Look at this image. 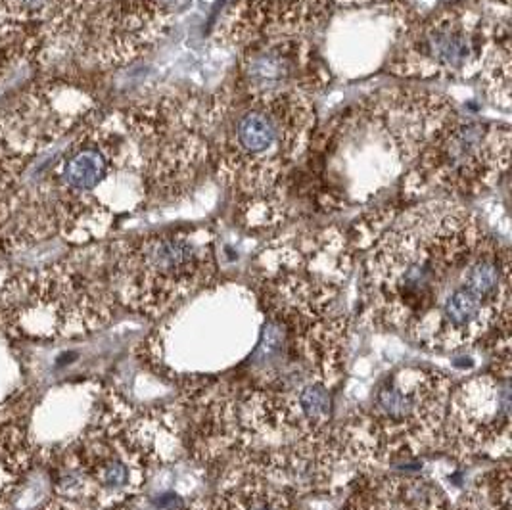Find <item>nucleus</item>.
<instances>
[{"label": "nucleus", "instance_id": "nucleus-1", "mask_svg": "<svg viewBox=\"0 0 512 510\" xmlns=\"http://www.w3.org/2000/svg\"><path fill=\"white\" fill-rule=\"evenodd\" d=\"M265 323L252 357L206 409L217 438L250 453L257 476L313 480L338 459L334 392L348 321L325 280L280 275L261 290Z\"/></svg>", "mask_w": 512, "mask_h": 510}, {"label": "nucleus", "instance_id": "nucleus-2", "mask_svg": "<svg viewBox=\"0 0 512 510\" xmlns=\"http://www.w3.org/2000/svg\"><path fill=\"white\" fill-rule=\"evenodd\" d=\"M369 311L424 349L509 342L511 250L451 200L401 213L365 259Z\"/></svg>", "mask_w": 512, "mask_h": 510}, {"label": "nucleus", "instance_id": "nucleus-3", "mask_svg": "<svg viewBox=\"0 0 512 510\" xmlns=\"http://www.w3.org/2000/svg\"><path fill=\"white\" fill-rule=\"evenodd\" d=\"M208 104L211 169L234 196L265 200L311 142L313 94L244 96L225 89L208 96Z\"/></svg>", "mask_w": 512, "mask_h": 510}, {"label": "nucleus", "instance_id": "nucleus-4", "mask_svg": "<svg viewBox=\"0 0 512 510\" xmlns=\"http://www.w3.org/2000/svg\"><path fill=\"white\" fill-rule=\"evenodd\" d=\"M451 392L453 380L428 365L388 372L338 430L340 449L365 470L440 449Z\"/></svg>", "mask_w": 512, "mask_h": 510}, {"label": "nucleus", "instance_id": "nucleus-5", "mask_svg": "<svg viewBox=\"0 0 512 510\" xmlns=\"http://www.w3.org/2000/svg\"><path fill=\"white\" fill-rule=\"evenodd\" d=\"M160 426L158 418H129L125 403L110 397L91 426L50 459L54 495L91 509H116L144 486L148 466L158 459Z\"/></svg>", "mask_w": 512, "mask_h": 510}, {"label": "nucleus", "instance_id": "nucleus-6", "mask_svg": "<svg viewBox=\"0 0 512 510\" xmlns=\"http://www.w3.org/2000/svg\"><path fill=\"white\" fill-rule=\"evenodd\" d=\"M116 305L106 252L96 265L71 257L0 282V326L31 340L89 334L112 321Z\"/></svg>", "mask_w": 512, "mask_h": 510}, {"label": "nucleus", "instance_id": "nucleus-7", "mask_svg": "<svg viewBox=\"0 0 512 510\" xmlns=\"http://www.w3.org/2000/svg\"><path fill=\"white\" fill-rule=\"evenodd\" d=\"M108 280L119 305L158 319L206 286L215 254L206 231H163L116 242L106 252Z\"/></svg>", "mask_w": 512, "mask_h": 510}, {"label": "nucleus", "instance_id": "nucleus-8", "mask_svg": "<svg viewBox=\"0 0 512 510\" xmlns=\"http://www.w3.org/2000/svg\"><path fill=\"white\" fill-rule=\"evenodd\" d=\"M415 160L413 175L420 186L453 196L478 194L509 171L511 129L453 114Z\"/></svg>", "mask_w": 512, "mask_h": 510}, {"label": "nucleus", "instance_id": "nucleus-9", "mask_svg": "<svg viewBox=\"0 0 512 510\" xmlns=\"http://www.w3.org/2000/svg\"><path fill=\"white\" fill-rule=\"evenodd\" d=\"M509 18L497 24L466 6H449L415 25L397 48L390 71L399 77H470L482 71L489 47Z\"/></svg>", "mask_w": 512, "mask_h": 510}, {"label": "nucleus", "instance_id": "nucleus-10", "mask_svg": "<svg viewBox=\"0 0 512 510\" xmlns=\"http://www.w3.org/2000/svg\"><path fill=\"white\" fill-rule=\"evenodd\" d=\"M457 457H509L511 359L453 388L443 424L442 447Z\"/></svg>", "mask_w": 512, "mask_h": 510}, {"label": "nucleus", "instance_id": "nucleus-11", "mask_svg": "<svg viewBox=\"0 0 512 510\" xmlns=\"http://www.w3.org/2000/svg\"><path fill=\"white\" fill-rule=\"evenodd\" d=\"M158 0H102L89 10L71 45L100 68H121L144 56L169 29Z\"/></svg>", "mask_w": 512, "mask_h": 510}, {"label": "nucleus", "instance_id": "nucleus-12", "mask_svg": "<svg viewBox=\"0 0 512 510\" xmlns=\"http://www.w3.org/2000/svg\"><path fill=\"white\" fill-rule=\"evenodd\" d=\"M323 79L311 45L303 37H288L242 48L233 91L244 96L296 89L315 94Z\"/></svg>", "mask_w": 512, "mask_h": 510}, {"label": "nucleus", "instance_id": "nucleus-13", "mask_svg": "<svg viewBox=\"0 0 512 510\" xmlns=\"http://www.w3.org/2000/svg\"><path fill=\"white\" fill-rule=\"evenodd\" d=\"M102 0H0V41L29 56L62 41L73 43L89 10Z\"/></svg>", "mask_w": 512, "mask_h": 510}, {"label": "nucleus", "instance_id": "nucleus-14", "mask_svg": "<svg viewBox=\"0 0 512 510\" xmlns=\"http://www.w3.org/2000/svg\"><path fill=\"white\" fill-rule=\"evenodd\" d=\"M326 0H238L217 27V37L233 47L305 37L323 24Z\"/></svg>", "mask_w": 512, "mask_h": 510}, {"label": "nucleus", "instance_id": "nucleus-15", "mask_svg": "<svg viewBox=\"0 0 512 510\" xmlns=\"http://www.w3.org/2000/svg\"><path fill=\"white\" fill-rule=\"evenodd\" d=\"M342 510H449V503L426 478L382 474L359 482Z\"/></svg>", "mask_w": 512, "mask_h": 510}, {"label": "nucleus", "instance_id": "nucleus-16", "mask_svg": "<svg viewBox=\"0 0 512 510\" xmlns=\"http://www.w3.org/2000/svg\"><path fill=\"white\" fill-rule=\"evenodd\" d=\"M18 405L0 407V509H6L35 461V445L25 428Z\"/></svg>", "mask_w": 512, "mask_h": 510}, {"label": "nucleus", "instance_id": "nucleus-17", "mask_svg": "<svg viewBox=\"0 0 512 510\" xmlns=\"http://www.w3.org/2000/svg\"><path fill=\"white\" fill-rule=\"evenodd\" d=\"M211 510H298L282 489L263 476L236 480L211 503Z\"/></svg>", "mask_w": 512, "mask_h": 510}, {"label": "nucleus", "instance_id": "nucleus-18", "mask_svg": "<svg viewBox=\"0 0 512 510\" xmlns=\"http://www.w3.org/2000/svg\"><path fill=\"white\" fill-rule=\"evenodd\" d=\"M511 73V25H507L493 39L482 66L489 98L501 108L511 106Z\"/></svg>", "mask_w": 512, "mask_h": 510}, {"label": "nucleus", "instance_id": "nucleus-19", "mask_svg": "<svg viewBox=\"0 0 512 510\" xmlns=\"http://www.w3.org/2000/svg\"><path fill=\"white\" fill-rule=\"evenodd\" d=\"M457 510H511V468L505 463L478 482Z\"/></svg>", "mask_w": 512, "mask_h": 510}, {"label": "nucleus", "instance_id": "nucleus-20", "mask_svg": "<svg viewBox=\"0 0 512 510\" xmlns=\"http://www.w3.org/2000/svg\"><path fill=\"white\" fill-rule=\"evenodd\" d=\"M183 510H211V503H208V501H194Z\"/></svg>", "mask_w": 512, "mask_h": 510}, {"label": "nucleus", "instance_id": "nucleus-21", "mask_svg": "<svg viewBox=\"0 0 512 510\" xmlns=\"http://www.w3.org/2000/svg\"><path fill=\"white\" fill-rule=\"evenodd\" d=\"M328 4L330 2H338V4H365V2H373V0H326Z\"/></svg>", "mask_w": 512, "mask_h": 510}, {"label": "nucleus", "instance_id": "nucleus-22", "mask_svg": "<svg viewBox=\"0 0 512 510\" xmlns=\"http://www.w3.org/2000/svg\"><path fill=\"white\" fill-rule=\"evenodd\" d=\"M110 510H127V509H117V507H116V509H110Z\"/></svg>", "mask_w": 512, "mask_h": 510}]
</instances>
